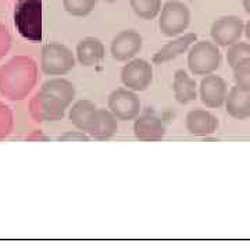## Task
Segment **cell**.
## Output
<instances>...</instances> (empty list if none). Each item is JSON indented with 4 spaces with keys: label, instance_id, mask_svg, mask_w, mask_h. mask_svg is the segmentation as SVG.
<instances>
[{
    "label": "cell",
    "instance_id": "1",
    "mask_svg": "<svg viewBox=\"0 0 250 250\" xmlns=\"http://www.w3.org/2000/svg\"><path fill=\"white\" fill-rule=\"evenodd\" d=\"M39 78L36 62L29 56H16L0 68V93L13 102L29 96Z\"/></svg>",
    "mask_w": 250,
    "mask_h": 250
},
{
    "label": "cell",
    "instance_id": "2",
    "mask_svg": "<svg viewBox=\"0 0 250 250\" xmlns=\"http://www.w3.org/2000/svg\"><path fill=\"white\" fill-rule=\"evenodd\" d=\"M14 24L18 34L29 42L42 41V0H17Z\"/></svg>",
    "mask_w": 250,
    "mask_h": 250
},
{
    "label": "cell",
    "instance_id": "3",
    "mask_svg": "<svg viewBox=\"0 0 250 250\" xmlns=\"http://www.w3.org/2000/svg\"><path fill=\"white\" fill-rule=\"evenodd\" d=\"M223 62V56L218 45L208 41L193 43L188 53V67L193 75L214 74Z\"/></svg>",
    "mask_w": 250,
    "mask_h": 250
},
{
    "label": "cell",
    "instance_id": "4",
    "mask_svg": "<svg viewBox=\"0 0 250 250\" xmlns=\"http://www.w3.org/2000/svg\"><path fill=\"white\" fill-rule=\"evenodd\" d=\"M70 107L64 100L49 90L41 89L29 100V116L36 123H54L65 116V110Z\"/></svg>",
    "mask_w": 250,
    "mask_h": 250
},
{
    "label": "cell",
    "instance_id": "5",
    "mask_svg": "<svg viewBox=\"0 0 250 250\" xmlns=\"http://www.w3.org/2000/svg\"><path fill=\"white\" fill-rule=\"evenodd\" d=\"M190 24V10L181 0H168L159 14V28L164 36L181 35Z\"/></svg>",
    "mask_w": 250,
    "mask_h": 250
},
{
    "label": "cell",
    "instance_id": "6",
    "mask_svg": "<svg viewBox=\"0 0 250 250\" xmlns=\"http://www.w3.org/2000/svg\"><path fill=\"white\" fill-rule=\"evenodd\" d=\"M75 67V57L62 43L50 42L42 47L41 70L46 75H64Z\"/></svg>",
    "mask_w": 250,
    "mask_h": 250
},
{
    "label": "cell",
    "instance_id": "7",
    "mask_svg": "<svg viewBox=\"0 0 250 250\" xmlns=\"http://www.w3.org/2000/svg\"><path fill=\"white\" fill-rule=\"evenodd\" d=\"M108 110L117 117L120 121H131L138 118L141 113V99L135 93V90L128 88L114 89L107 99Z\"/></svg>",
    "mask_w": 250,
    "mask_h": 250
},
{
    "label": "cell",
    "instance_id": "8",
    "mask_svg": "<svg viewBox=\"0 0 250 250\" xmlns=\"http://www.w3.org/2000/svg\"><path fill=\"white\" fill-rule=\"evenodd\" d=\"M121 82L135 92L146 90L153 82V67L145 59H132L121 70Z\"/></svg>",
    "mask_w": 250,
    "mask_h": 250
},
{
    "label": "cell",
    "instance_id": "9",
    "mask_svg": "<svg viewBox=\"0 0 250 250\" xmlns=\"http://www.w3.org/2000/svg\"><path fill=\"white\" fill-rule=\"evenodd\" d=\"M245 31V24L236 16H224L215 20L211 25L210 34L215 45L228 47L241 41Z\"/></svg>",
    "mask_w": 250,
    "mask_h": 250
},
{
    "label": "cell",
    "instance_id": "10",
    "mask_svg": "<svg viewBox=\"0 0 250 250\" xmlns=\"http://www.w3.org/2000/svg\"><path fill=\"white\" fill-rule=\"evenodd\" d=\"M143 39L134 29H124L117 34L110 45V53L117 62H129L142 50Z\"/></svg>",
    "mask_w": 250,
    "mask_h": 250
},
{
    "label": "cell",
    "instance_id": "11",
    "mask_svg": "<svg viewBox=\"0 0 250 250\" xmlns=\"http://www.w3.org/2000/svg\"><path fill=\"white\" fill-rule=\"evenodd\" d=\"M117 131H118L117 117L110 110L96 108L85 134L98 141H107L117 134Z\"/></svg>",
    "mask_w": 250,
    "mask_h": 250
},
{
    "label": "cell",
    "instance_id": "12",
    "mask_svg": "<svg viewBox=\"0 0 250 250\" xmlns=\"http://www.w3.org/2000/svg\"><path fill=\"white\" fill-rule=\"evenodd\" d=\"M228 95L227 82L214 74L206 75L200 82V99L206 107L218 108L225 103Z\"/></svg>",
    "mask_w": 250,
    "mask_h": 250
},
{
    "label": "cell",
    "instance_id": "13",
    "mask_svg": "<svg viewBox=\"0 0 250 250\" xmlns=\"http://www.w3.org/2000/svg\"><path fill=\"white\" fill-rule=\"evenodd\" d=\"M185 125H187L188 132L190 135L205 138V136L213 135L217 131L218 120L210 111L196 108V110H192L188 113Z\"/></svg>",
    "mask_w": 250,
    "mask_h": 250
},
{
    "label": "cell",
    "instance_id": "14",
    "mask_svg": "<svg viewBox=\"0 0 250 250\" xmlns=\"http://www.w3.org/2000/svg\"><path fill=\"white\" fill-rule=\"evenodd\" d=\"M134 135L143 142H157L166 136V125L159 117L145 114L135 120Z\"/></svg>",
    "mask_w": 250,
    "mask_h": 250
},
{
    "label": "cell",
    "instance_id": "15",
    "mask_svg": "<svg viewBox=\"0 0 250 250\" xmlns=\"http://www.w3.org/2000/svg\"><path fill=\"white\" fill-rule=\"evenodd\" d=\"M196 41L197 35L193 32L181 35L179 38L166 43L161 49H159L153 56V62L154 64H166V62H172L181 54L187 53Z\"/></svg>",
    "mask_w": 250,
    "mask_h": 250
},
{
    "label": "cell",
    "instance_id": "16",
    "mask_svg": "<svg viewBox=\"0 0 250 250\" xmlns=\"http://www.w3.org/2000/svg\"><path fill=\"white\" fill-rule=\"evenodd\" d=\"M75 53L82 67H93L104 59L106 49L100 39L95 36H88L78 42Z\"/></svg>",
    "mask_w": 250,
    "mask_h": 250
},
{
    "label": "cell",
    "instance_id": "17",
    "mask_svg": "<svg viewBox=\"0 0 250 250\" xmlns=\"http://www.w3.org/2000/svg\"><path fill=\"white\" fill-rule=\"evenodd\" d=\"M227 113L236 120H246L250 117V90L241 86H233L225 99Z\"/></svg>",
    "mask_w": 250,
    "mask_h": 250
},
{
    "label": "cell",
    "instance_id": "18",
    "mask_svg": "<svg viewBox=\"0 0 250 250\" xmlns=\"http://www.w3.org/2000/svg\"><path fill=\"white\" fill-rule=\"evenodd\" d=\"M174 98L179 104H188L197 98L196 81L190 78L185 70H177L172 82Z\"/></svg>",
    "mask_w": 250,
    "mask_h": 250
},
{
    "label": "cell",
    "instance_id": "19",
    "mask_svg": "<svg viewBox=\"0 0 250 250\" xmlns=\"http://www.w3.org/2000/svg\"><path fill=\"white\" fill-rule=\"evenodd\" d=\"M96 104L90 100H86V99H82V100H78L74 103V106L70 110V121L75 128H78L80 131H82L83 134L86 132V128L89 125L90 120H92V116L93 113L96 111Z\"/></svg>",
    "mask_w": 250,
    "mask_h": 250
},
{
    "label": "cell",
    "instance_id": "20",
    "mask_svg": "<svg viewBox=\"0 0 250 250\" xmlns=\"http://www.w3.org/2000/svg\"><path fill=\"white\" fill-rule=\"evenodd\" d=\"M41 89L49 90L54 93L56 96L64 100L68 106L72 103V100L75 99V86L72 85V82L64 78H52L43 82Z\"/></svg>",
    "mask_w": 250,
    "mask_h": 250
},
{
    "label": "cell",
    "instance_id": "21",
    "mask_svg": "<svg viewBox=\"0 0 250 250\" xmlns=\"http://www.w3.org/2000/svg\"><path fill=\"white\" fill-rule=\"evenodd\" d=\"M129 6L135 14L142 20H154L161 11V0H129Z\"/></svg>",
    "mask_w": 250,
    "mask_h": 250
},
{
    "label": "cell",
    "instance_id": "22",
    "mask_svg": "<svg viewBox=\"0 0 250 250\" xmlns=\"http://www.w3.org/2000/svg\"><path fill=\"white\" fill-rule=\"evenodd\" d=\"M98 0H62L64 10L72 17H86L95 10Z\"/></svg>",
    "mask_w": 250,
    "mask_h": 250
},
{
    "label": "cell",
    "instance_id": "23",
    "mask_svg": "<svg viewBox=\"0 0 250 250\" xmlns=\"http://www.w3.org/2000/svg\"><path fill=\"white\" fill-rule=\"evenodd\" d=\"M250 57V43L246 42H236L232 46H229L227 53V62L231 67H235L238 62H241L245 59Z\"/></svg>",
    "mask_w": 250,
    "mask_h": 250
},
{
    "label": "cell",
    "instance_id": "24",
    "mask_svg": "<svg viewBox=\"0 0 250 250\" xmlns=\"http://www.w3.org/2000/svg\"><path fill=\"white\" fill-rule=\"evenodd\" d=\"M233 80L238 86L250 90V57L233 67Z\"/></svg>",
    "mask_w": 250,
    "mask_h": 250
},
{
    "label": "cell",
    "instance_id": "25",
    "mask_svg": "<svg viewBox=\"0 0 250 250\" xmlns=\"http://www.w3.org/2000/svg\"><path fill=\"white\" fill-rule=\"evenodd\" d=\"M14 128L13 110L3 102H0V139L7 138Z\"/></svg>",
    "mask_w": 250,
    "mask_h": 250
},
{
    "label": "cell",
    "instance_id": "26",
    "mask_svg": "<svg viewBox=\"0 0 250 250\" xmlns=\"http://www.w3.org/2000/svg\"><path fill=\"white\" fill-rule=\"evenodd\" d=\"M11 42H13V39H11L9 28L6 27L3 22H0V60L3 57H6V54L10 52Z\"/></svg>",
    "mask_w": 250,
    "mask_h": 250
},
{
    "label": "cell",
    "instance_id": "27",
    "mask_svg": "<svg viewBox=\"0 0 250 250\" xmlns=\"http://www.w3.org/2000/svg\"><path fill=\"white\" fill-rule=\"evenodd\" d=\"M59 139H60V141H67V139H77V141H85V142H88V141H89V136H88L86 134H83L82 131H80V132H75V134L68 132V134L60 136Z\"/></svg>",
    "mask_w": 250,
    "mask_h": 250
},
{
    "label": "cell",
    "instance_id": "28",
    "mask_svg": "<svg viewBox=\"0 0 250 250\" xmlns=\"http://www.w3.org/2000/svg\"><path fill=\"white\" fill-rule=\"evenodd\" d=\"M46 139H47V138H46L45 135L42 134L41 131H38V129L27 136V141H46Z\"/></svg>",
    "mask_w": 250,
    "mask_h": 250
},
{
    "label": "cell",
    "instance_id": "29",
    "mask_svg": "<svg viewBox=\"0 0 250 250\" xmlns=\"http://www.w3.org/2000/svg\"><path fill=\"white\" fill-rule=\"evenodd\" d=\"M243 32H245V35H246V39L250 42V20L245 24V31H243Z\"/></svg>",
    "mask_w": 250,
    "mask_h": 250
},
{
    "label": "cell",
    "instance_id": "30",
    "mask_svg": "<svg viewBox=\"0 0 250 250\" xmlns=\"http://www.w3.org/2000/svg\"><path fill=\"white\" fill-rule=\"evenodd\" d=\"M242 4H243V9L250 16V0H242Z\"/></svg>",
    "mask_w": 250,
    "mask_h": 250
},
{
    "label": "cell",
    "instance_id": "31",
    "mask_svg": "<svg viewBox=\"0 0 250 250\" xmlns=\"http://www.w3.org/2000/svg\"><path fill=\"white\" fill-rule=\"evenodd\" d=\"M103 1H107V3H116V1H120V0H103Z\"/></svg>",
    "mask_w": 250,
    "mask_h": 250
},
{
    "label": "cell",
    "instance_id": "32",
    "mask_svg": "<svg viewBox=\"0 0 250 250\" xmlns=\"http://www.w3.org/2000/svg\"><path fill=\"white\" fill-rule=\"evenodd\" d=\"M190 1H195V0H190Z\"/></svg>",
    "mask_w": 250,
    "mask_h": 250
}]
</instances>
